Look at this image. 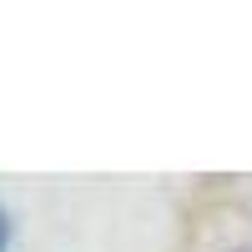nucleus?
I'll return each mask as SVG.
<instances>
[{"instance_id":"nucleus-1","label":"nucleus","mask_w":252,"mask_h":252,"mask_svg":"<svg viewBox=\"0 0 252 252\" xmlns=\"http://www.w3.org/2000/svg\"><path fill=\"white\" fill-rule=\"evenodd\" d=\"M5 242H10V217H5V207H0V252H5Z\"/></svg>"}]
</instances>
